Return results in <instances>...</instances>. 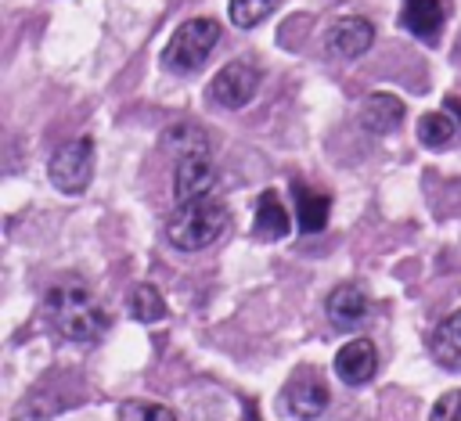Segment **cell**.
I'll list each match as a JSON object with an SVG mask.
<instances>
[{"label":"cell","mask_w":461,"mask_h":421,"mask_svg":"<svg viewBox=\"0 0 461 421\" xmlns=\"http://www.w3.org/2000/svg\"><path fill=\"white\" fill-rule=\"evenodd\" d=\"M328 385H324V378L313 371V367H299L292 378H288V385H285V399H281V407L295 417V421H313V417H321L324 410H328Z\"/></svg>","instance_id":"8992f818"},{"label":"cell","mask_w":461,"mask_h":421,"mask_svg":"<svg viewBox=\"0 0 461 421\" xmlns=\"http://www.w3.org/2000/svg\"><path fill=\"white\" fill-rule=\"evenodd\" d=\"M274 7H277V0H230V4H227V14H230V22H234L238 29H252V25H259Z\"/></svg>","instance_id":"ffe728a7"},{"label":"cell","mask_w":461,"mask_h":421,"mask_svg":"<svg viewBox=\"0 0 461 421\" xmlns=\"http://www.w3.org/2000/svg\"><path fill=\"white\" fill-rule=\"evenodd\" d=\"M292 202H295V219L303 234H321L331 216V198L324 191H313L306 184H292Z\"/></svg>","instance_id":"5bb4252c"},{"label":"cell","mask_w":461,"mask_h":421,"mask_svg":"<svg viewBox=\"0 0 461 421\" xmlns=\"http://www.w3.org/2000/svg\"><path fill=\"white\" fill-rule=\"evenodd\" d=\"M227 227H230V209L220 191H209V194L180 202L173 209V216L166 223V237L180 252H202L212 241H220Z\"/></svg>","instance_id":"7a4b0ae2"},{"label":"cell","mask_w":461,"mask_h":421,"mask_svg":"<svg viewBox=\"0 0 461 421\" xmlns=\"http://www.w3.org/2000/svg\"><path fill=\"white\" fill-rule=\"evenodd\" d=\"M241 407H245V417H241V421H263V417H259L256 399H241Z\"/></svg>","instance_id":"7402d4cb"},{"label":"cell","mask_w":461,"mask_h":421,"mask_svg":"<svg viewBox=\"0 0 461 421\" xmlns=\"http://www.w3.org/2000/svg\"><path fill=\"white\" fill-rule=\"evenodd\" d=\"M126 306H130V317H133L137 324H155V320L166 317V299H162L158 288L148 284V281H140V284L130 288Z\"/></svg>","instance_id":"e0dca14e"},{"label":"cell","mask_w":461,"mask_h":421,"mask_svg":"<svg viewBox=\"0 0 461 421\" xmlns=\"http://www.w3.org/2000/svg\"><path fill=\"white\" fill-rule=\"evenodd\" d=\"M457 137H461V104H457L454 97H447L443 108L425 112V115L418 119V140H421V148H429V151H443V148H450Z\"/></svg>","instance_id":"9c48e42d"},{"label":"cell","mask_w":461,"mask_h":421,"mask_svg":"<svg viewBox=\"0 0 461 421\" xmlns=\"http://www.w3.org/2000/svg\"><path fill=\"white\" fill-rule=\"evenodd\" d=\"M324 317L335 331H360L367 320H371V299L360 284L346 281V284H335L324 299Z\"/></svg>","instance_id":"52a82bcc"},{"label":"cell","mask_w":461,"mask_h":421,"mask_svg":"<svg viewBox=\"0 0 461 421\" xmlns=\"http://www.w3.org/2000/svg\"><path fill=\"white\" fill-rule=\"evenodd\" d=\"M429 353H432V360H436L439 367H447V371H457V367H461V309L447 313V317L432 327V335H429Z\"/></svg>","instance_id":"9a60e30c"},{"label":"cell","mask_w":461,"mask_h":421,"mask_svg":"<svg viewBox=\"0 0 461 421\" xmlns=\"http://www.w3.org/2000/svg\"><path fill=\"white\" fill-rule=\"evenodd\" d=\"M119 421H180L169 407L151 403V399H122L119 403Z\"/></svg>","instance_id":"d6986e66"},{"label":"cell","mask_w":461,"mask_h":421,"mask_svg":"<svg viewBox=\"0 0 461 421\" xmlns=\"http://www.w3.org/2000/svg\"><path fill=\"white\" fill-rule=\"evenodd\" d=\"M378 371V349L371 338H353L335 353V374L346 385H367Z\"/></svg>","instance_id":"8fae6325"},{"label":"cell","mask_w":461,"mask_h":421,"mask_svg":"<svg viewBox=\"0 0 461 421\" xmlns=\"http://www.w3.org/2000/svg\"><path fill=\"white\" fill-rule=\"evenodd\" d=\"M403 122V101L396 94H371L360 104V126L367 133H393Z\"/></svg>","instance_id":"2e32d148"},{"label":"cell","mask_w":461,"mask_h":421,"mask_svg":"<svg viewBox=\"0 0 461 421\" xmlns=\"http://www.w3.org/2000/svg\"><path fill=\"white\" fill-rule=\"evenodd\" d=\"M47 176H50V184H54L61 194H83V191L90 187V180H94V140H90V137L65 140V144L50 155Z\"/></svg>","instance_id":"277c9868"},{"label":"cell","mask_w":461,"mask_h":421,"mask_svg":"<svg viewBox=\"0 0 461 421\" xmlns=\"http://www.w3.org/2000/svg\"><path fill=\"white\" fill-rule=\"evenodd\" d=\"M447 22V4L443 0H403L400 4V29H407L414 40L436 43Z\"/></svg>","instance_id":"7c38bea8"},{"label":"cell","mask_w":461,"mask_h":421,"mask_svg":"<svg viewBox=\"0 0 461 421\" xmlns=\"http://www.w3.org/2000/svg\"><path fill=\"white\" fill-rule=\"evenodd\" d=\"M166 148L180 158V155H198V151H209V137L202 126L194 122H173L166 130Z\"/></svg>","instance_id":"ac0fdd59"},{"label":"cell","mask_w":461,"mask_h":421,"mask_svg":"<svg viewBox=\"0 0 461 421\" xmlns=\"http://www.w3.org/2000/svg\"><path fill=\"white\" fill-rule=\"evenodd\" d=\"M375 43V25L364 18V14H346V18H335L324 32V47L331 58H342V61H353L360 54H367V47Z\"/></svg>","instance_id":"ba28073f"},{"label":"cell","mask_w":461,"mask_h":421,"mask_svg":"<svg viewBox=\"0 0 461 421\" xmlns=\"http://www.w3.org/2000/svg\"><path fill=\"white\" fill-rule=\"evenodd\" d=\"M259 90V68L249 61H227L209 79V101L216 108H245Z\"/></svg>","instance_id":"5b68a950"},{"label":"cell","mask_w":461,"mask_h":421,"mask_svg":"<svg viewBox=\"0 0 461 421\" xmlns=\"http://www.w3.org/2000/svg\"><path fill=\"white\" fill-rule=\"evenodd\" d=\"M292 230V219H288V209L281 202V194L274 187H267L256 202V219H252V237L259 241H281L288 237Z\"/></svg>","instance_id":"4fadbf2b"},{"label":"cell","mask_w":461,"mask_h":421,"mask_svg":"<svg viewBox=\"0 0 461 421\" xmlns=\"http://www.w3.org/2000/svg\"><path fill=\"white\" fill-rule=\"evenodd\" d=\"M43 306H47L50 324L68 342H76V345H94L108 331V324H112L108 320V309L101 306V299L79 277H72V273L47 288Z\"/></svg>","instance_id":"6da1fadb"},{"label":"cell","mask_w":461,"mask_h":421,"mask_svg":"<svg viewBox=\"0 0 461 421\" xmlns=\"http://www.w3.org/2000/svg\"><path fill=\"white\" fill-rule=\"evenodd\" d=\"M216 43H220V22L187 18L184 25L173 29V36L162 50V68H169L173 76H191L209 61Z\"/></svg>","instance_id":"3957f363"},{"label":"cell","mask_w":461,"mask_h":421,"mask_svg":"<svg viewBox=\"0 0 461 421\" xmlns=\"http://www.w3.org/2000/svg\"><path fill=\"white\" fill-rule=\"evenodd\" d=\"M429 421H461V389H450L443 392L436 403H432V414Z\"/></svg>","instance_id":"44dd1931"},{"label":"cell","mask_w":461,"mask_h":421,"mask_svg":"<svg viewBox=\"0 0 461 421\" xmlns=\"http://www.w3.org/2000/svg\"><path fill=\"white\" fill-rule=\"evenodd\" d=\"M212 180H216V169H212L209 151H198V155H180V158H176V173H173L176 205H180V202H191V198L209 194V191H212Z\"/></svg>","instance_id":"30bf717a"}]
</instances>
